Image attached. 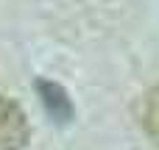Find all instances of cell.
Listing matches in <instances>:
<instances>
[{"label":"cell","instance_id":"7a4b0ae2","mask_svg":"<svg viewBox=\"0 0 159 150\" xmlns=\"http://www.w3.org/2000/svg\"><path fill=\"white\" fill-rule=\"evenodd\" d=\"M143 125L151 134V139L159 142V86L148 92V97L143 103Z\"/></svg>","mask_w":159,"mask_h":150},{"label":"cell","instance_id":"6da1fadb","mask_svg":"<svg viewBox=\"0 0 159 150\" xmlns=\"http://www.w3.org/2000/svg\"><path fill=\"white\" fill-rule=\"evenodd\" d=\"M28 142V120L22 109L0 95V150H22Z\"/></svg>","mask_w":159,"mask_h":150}]
</instances>
